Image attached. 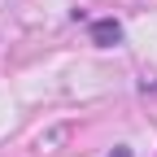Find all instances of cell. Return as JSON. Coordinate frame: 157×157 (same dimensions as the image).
<instances>
[{"label": "cell", "mask_w": 157, "mask_h": 157, "mask_svg": "<svg viewBox=\"0 0 157 157\" xmlns=\"http://www.w3.org/2000/svg\"><path fill=\"white\" fill-rule=\"evenodd\" d=\"M109 157H131V148H127V144H118V148H113Z\"/></svg>", "instance_id": "2"}, {"label": "cell", "mask_w": 157, "mask_h": 157, "mask_svg": "<svg viewBox=\"0 0 157 157\" xmlns=\"http://www.w3.org/2000/svg\"><path fill=\"white\" fill-rule=\"evenodd\" d=\"M92 44H101V48L122 44V26H118L113 17H101V22H92Z\"/></svg>", "instance_id": "1"}]
</instances>
